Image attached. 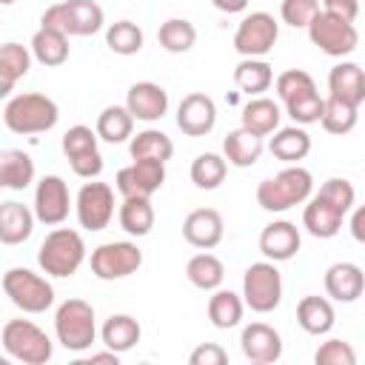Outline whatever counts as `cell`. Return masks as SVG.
<instances>
[{"label": "cell", "mask_w": 365, "mask_h": 365, "mask_svg": "<svg viewBox=\"0 0 365 365\" xmlns=\"http://www.w3.org/2000/svg\"><path fill=\"white\" fill-rule=\"evenodd\" d=\"M34 60L46 68H57L68 60V34L63 31H54V29H37L31 34V43H29Z\"/></svg>", "instance_id": "f546056e"}, {"label": "cell", "mask_w": 365, "mask_h": 365, "mask_svg": "<svg viewBox=\"0 0 365 365\" xmlns=\"http://www.w3.org/2000/svg\"><path fill=\"white\" fill-rule=\"evenodd\" d=\"M279 117H282L279 106L271 97H262L259 94V97H251L242 106L240 125L248 128V131H254V134H259V137H268V134H274L279 128Z\"/></svg>", "instance_id": "484cf974"}, {"label": "cell", "mask_w": 365, "mask_h": 365, "mask_svg": "<svg viewBox=\"0 0 365 365\" xmlns=\"http://www.w3.org/2000/svg\"><path fill=\"white\" fill-rule=\"evenodd\" d=\"M265 137L248 131V128H231L222 140V157L228 160V165H237V168H251L257 165V160L262 157L265 151Z\"/></svg>", "instance_id": "44dd1931"}, {"label": "cell", "mask_w": 365, "mask_h": 365, "mask_svg": "<svg viewBox=\"0 0 365 365\" xmlns=\"http://www.w3.org/2000/svg\"><path fill=\"white\" fill-rule=\"evenodd\" d=\"M63 3L68 11V34L71 37H88L103 29L106 14H103L100 3H94V0H63Z\"/></svg>", "instance_id": "8d00e7d4"}, {"label": "cell", "mask_w": 365, "mask_h": 365, "mask_svg": "<svg viewBox=\"0 0 365 365\" xmlns=\"http://www.w3.org/2000/svg\"><path fill=\"white\" fill-rule=\"evenodd\" d=\"M228 351L217 342H202L188 354V365H225Z\"/></svg>", "instance_id": "c3c4849f"}, {"label": "cell", "mask_w": 365, "mask_h": 365, "mask_svg": "<svg viewBox=\"0 0 365 365\" xmlns=\"http://www.w3.org/2000/svg\"><path fill=\"white\" fill-rule=\"evenodd\" d=\"M120 228L131 237H145L154 228V205L151 197H123L117 211Z\"/></svg>", "instance_id": "d6a6232c"}, {"label": "cell", "mask_w": 365, "mask_h": 365, "mask_svg": "<svg viewBox=\"0 0 365 365\" xmlns=\"http://www.w3.org/2000/svg\"><path fill=\"white\" fill-rule=\"evenodd\" d=\"M140 265H143V251L137 248V242H128V240L103 242L91 251V274L103 282L125 279L137 274Z\"/></svg>", "instance_id": "9c48e42d"}, {"label": "cell", "mask_w": 365, "mask_h": 365, "mask_svg": "<svg viewBox=\"0 0 365 365\" xmlns=\"http://www.w3.org/2000/svg\"><path fill=\"white\" fill-rule=\"evenodd\" d=\"M3 291L23 314H43L54 305L51 282L31 268H9L3 274Z\"/></svg>", "instance_id": "52a82bcc"}, {"label": "cell", "mask_w": 365, "mask_h": 365, "mask_svg": "<svg viewBox=\"0 0 365 365\" xmlns=\"http://www.w3.org/2000/svg\"><path fill=\"white\" fill-rule=\"evenodd\" d=\"M314 362L317 365H356V351H354V345L348 339L334 336V339H325L317 348Z\"/></svg>", "instance_id": "f6af8a7d"}, {"label": "cell", "mask_w": 365, "mask_h": 365, "mask_svg": "<svg viewBox=\"0 0 365 365\" xmlns=\"http://www.w3.org/2000/svg\"><path fill=\"white\" fill-rule=\"evenodd\" d=\"M228 174V160L222 154H214V151H205V154H197L194 163H191V182L200 188V191H214L222 185Z\"/></svg>", "instance_id": "f35d334b"}, {"label": "cell", "mask_w": 365, "mask_h": 365, "mask_svg": "<svg viewBox=\"0 0 365 365\" xmlns=\"http://www.w3.org/2000/svg\"><path fill=\"white\" fill-rule=\"evenodd\" d=\"M279 37V23L268 11H251L234 31V48L240 57H265Z\"/></svg>", "instance_id": "30bf717a"}, {"label": "cell", "mask_w": 365, "mask_h": 365, "mask_svg": "<svg viewBox=\"0 0 365 365\" xmlns=\"http://www.w3.org/2000/svg\"><path fill=\"white\" fill-rule=\"evenodd\" d=\"M57 120H60L57 103L40 91L14 94L3 106V123L14 134H43V131H51Z\"/></svg>", "instance_id": "7a4b0ae2"}, {"label": "cell", "mask_w": 365, "mask_h": 365, "mask_svg": "<svg viewBox=\"0 0 365 365\" xmlns=\"http://www.w3.org/2000/svg\"><path fill=\"white\" fill-rule=\"evenodd\" d=\"M128 154H131V160H160V163H168L171 154H174V143H171V137L165 131L145 128V131H137L128 140Z\"/></svg>", "instance_id": "d590c367"}, {"label": "cell", "mask_w": 365, "mask_h": 365, "mask_svg": "<svg viewBox=\"0 0 365 365\" xmlns=\"http://www.w3.org/2000/svg\"><path fill=\"white\" fill-rule=\"evenodd\" d=\"M342 220H345V211L336 202H331L328 197H322L319 191L311 194L308 202H305V208H302V228L311 237H317V240L336 237L339 228H342Z\"/></svg>", "instance_id": "2e32d148"}, {"label": "cell", "mask_w": 365, "mask_h": 365, "mask_svg": "<svg viewBox=\"0 0 365 365\" xmlns=\"http://www.w3.org/2000/svg\"><path fill=\"white\" fill-rule=\"evenodd\" d=\"M0 3H3V6H11V3H17V0H0Z\"/></svg>", "instance_id": "11a10c76"}, {"label": "cell", "mask_w": 365, "mask_h": 365, "mask_svg": "<svg viewBox=\"0 0 365 365\" xmlns=\"http://www.w3.org/2000/svg\"><path fill=\"white\" fill-rule=\"evenodd\" d=\"M54 336L71 354L88 351L97 339V317L91 302L77 297L60 302V308L54 311Z\"/></svg>", "instance_id": "277c9868"}, {"label": "cell", "mask_w": 365, "mask_h": 365, "mask_svg": "<svg viewBox=\"0 0 365 365\" xmlns=\"http://www.w3.org/2000/svg\"><path fill=\"white\" fill-rule=\"evenodd\" d=\"M74 214H77L80 228H86V231L108 228V222L114 217V188L100 180L83 182V188L77 191V200H74Z\"/></svg>", "instance_id": "8fae6325"}, {"label": "cell", "mask_w": 365, "mask_h": 365, "mask_svg": "<svg viewBox=\"0 0 365 365\" xmlns=\"http://www.w3.org/2000/svg\"><path fill=\"white\" fill-rule=\"evenodd\" d=\"M317 14H319V0H282L279 3V17L291 29H308Z\"/></svg>", "instance_id": "bcb514c9"}, {"label": "cell", "mask_w": 365, "mask_h": 365, "mask_svg": "<svg viewBox=\"0 0 365 365\" xmlns=\"http://www.w3.org/2000/svg\"><path fill=\"white\" fill-rule=\"evenodd\" d=\"M97 143H100L97 128H88V125H71V128L63 134V143H60V145H63V154L71 160V157L97 151Z\"/></svg>", "instance_id": "ee69618b"}, {"label": "cell", "mask_w": 365, "mask_h": 365, "mask_svg": "<svg viewBox=\"0 0 365 365\" xmlns=\"http://www.w3.org/2000/svg\"><path fill=\"white\" fill-rule=\"evenodd\" d=\"M125 108L134 114V120H143V123L163 120L168 111V91L160 83L140 80L125 91Z\"/></svg>", "instance_id": "d6986e66"}, {"label": "cell", "mask_w": 365, "mask_h": 365, "mask_svg": "<svg viewBox=\"0 0 365 365\" xmlns=\"http://www.w3.org/2000/svg\"><path fill=\"white\" fill-rule=\"evenodd\" d=\"M248 3L251 0H211V6L217 11H222V14H240V11L248 9Z\"/></svg>", "instance_id": "f5cc1de1"}, {"label": "cell", "mask_w": 365, "mask_h": 365, "mask_svg": "<svg viewBox=\"0 0 365 365\" xmlns=\"http://www.w3.org/2000/svg\"><path fill=\"white\" fill-rule=\"evenodd\" d=\"M86 262V240L74 228H54L37 248V265L48 277H71Z\"/></svg>", "instance_id": "3957f363"}, {"label": "cell", "mask_w": 365, "mask_h": 365, "mask_svg": "<svg viewBox=\"0 0 365 365\" xmlns=\"http://www.w3.org/2000/svg\"><path fill=\"white\" fill-rule=\"evenodd\" d=\"M217 125V103L205 91H191L177 106V128L185 137H205Z\"/></svg>", "instance_id": "5bb4252c"}, {"label": "cell", "mask_w": 365, "mask_h": 365, "mask_svg": "<svg viewBox=\"0 0 365 365\" xmlns=\"http://www.w3.org/2000/svg\"><path fill=\"white\" fill-rule=\"evenodd\" d=\"M34 182V160L23 148L0 151V185L9 191H23Z\"/></svg>", "instance_id": "4316f807"}, {"label": "cell", "mask_w": 365, "mask_h": 365, "mask_svg": "<svg viewBox=\"0 0 365 365\" xmlns=\"http://www.w3.org/2000/svg\"><path fill=\"white\" fill-rule=\"evenodd\" d=\"M322 11H331L345 20H356L359 14V0H322Z\"/></svg>", "instance_id": "f907efd6"}, {"label": "cell", "mask_w": 365, "mask_h": 365, "mask_svg": "<svg viewBox=\"0 0 365 365\" xmlns=\"http://www.w3.org/2000/svg\"><path fill=\"white\" fill-rule=\"evenodd\" d=\"M40 26L68 34V11H66V3H51V6L40 14ZM68 37H71V34H68Z\"/></svg>", "instance_id": "681fc988"}, {"label": "cell", "mask_w": 365, "mask_h": 365, "mask_svg": "<svg viewBox=\"0 0 365 365\" xmlns=\"http://www.w3.org/2000/svg\"><path fill=\"white\" fill-rule=\"evenodd\" d=\"M242 356L254 365H271L282 356V336L268 322H251L240 334Z\"/></svg>", "instance_id": "9a60e30c"}, {"label": "cell", "mask_w": 365, "mask_h": 365, "mask_svg": "<svg viewBox=\"0 0 365 365\" xmlns=\"http://www.w3.org/2000/svg\"><path fill=\"white\" fill-rule=\"evenodd\" d=\"M356 111H359V106H354V103H348V100H339V97L328 94V97H325V108H322V120H319V125H322L328 134L342 137V134H348V131L356 128V120H359Z\"/></svg>", "instance_id": "74e56055"}, {"label": "cell", "mask_w": 365, "mask_h": 365, "mask_svg": "<svg viewBox=\"0 0 365 365\" xmlns=\"http://www.w3.org/2000/svg\"><path fill=\"white\" fill-rule=\"evenodd\" d=\"M3 351L23 365H46L54 356V342L31 319H9L0 334Z\"/></svg>", "instance_id": "5b68a950"}, {"label": "cell", "mask_w": 365, "mask_h": 365, "mask_svg": "<svg viewBox=\"0 0 365 365\" xmlns=\"http://www.w3.org/2000/svg\"><path fill=\"white\" fill-rule=\"evenodd\" d=\"M314 194V177L308 168H302L299 163L285 165L279 174L265 177L257 185V205L268 214H282L294 205L308 202V197Z\"/></svg>", "instance_id": "6da1fadb"}, {"label": "cell", "mask_w": 365, "mask_h": 365, "mask_svg": "<svg viewBox=\"0 0 365 365\" xmlns=\"http://www.w3.org/2000/svg\"><path fill=\"white\" fill-rule=\"evenodd\" d=\"M325 294L334 302H356L365 294V271L356 262H334L325 271Z\"/></svg>", "instance_id": "ffe728a7"}, {"label": "cell", "mask_w": 365, "mask_h": 365, "mask_svg": "<svg viewBox=\"0 0 365 365\" xmlns=\"http://www.w3.org/2000/svg\"><path fill=\"white\" fill-rule=\"evenodd\" d=\"M140 336H143V328H140V322L131 314H111L103 322V328H100L103 345L111 348V351H117V354L131 351L140 342Z\"/></svg>", "instance_id": "f1b7e54d"}, {"label": "cell", "mask_w": 365, "mask_h": 365, "mask_svg": "<svg viewBox=\"0 0 365 365\" xmlns=\"http://www.w3.org/2000/svg\"><path fill=\"white\" fill-rule=\"evenodd\" d=\"M242 299L254 314H271L282 302V274L277 262H251L242 274Z\"/></svg>", "instance_id": "8992f818"}, {"label": "cell", "mask_w": 365, "mask_h": 365, "mask_svg": "<svg viewBox=\"0 0 365 365\" xmlns=\"http://www.w3.org/2000/svg\"><path fill=\"white\" fill-rule=\"evenodd\" d=\"M245 299L242 294H234L231 288H217L211 291L208 297V319L214 328L220 331H228V328H237L242 314H245Z\"/></svg>", "instance_id": "83f0119b"}, {"label": "cell", "mask_w": 365, "mask_h": 365, "mask_svg": "<svg viewBox=\"0 0 365 365\" xmlns=\"http://www.w3.org/2000/svg\"><path fill=\"white\" fill-rule=\"evenodd\" d=\"M348 228H351V237H354L356 242H362V245H365V205H356V208L351 211Z\"/></svg>", "instance_id": "816d5d0a"}, {"label": "cell", "mask_w": 365, "mask_h": 365, "mask_svg": "<svg viewBox=\"0 0 365 365\" xmlns=\"http://www.w3.org/2000/svg\"><path fill=\"white\" fill-rule=\"evenodd\" d=\"M225 234V222L222 214L217 208H194L185 220H182V237L188 245L200 248V251H211L222 242Z\"/></svg>", "instance_id": "e0dca14e"}, {"label": "cell", "mask_w": 365, "mask_h": 365, "mask_svg": "<svg viewBox=\"0 0 365 365\" xmlns=\"http://www.w3.org/2000/svg\"><path fill=\"white\" fill-rule=\"evenodd\" d=\"M91 362H108V365H120V354L117 351H111V348H106V351H100V354H91L88 356V365Z\"/></svg>", "instance_id": "db71d44e"}, {"label": "cell", "mask_w": 365, "mask_h": 365, "mask_svg": "<svg viewBox=\"0 0 365 365\" xmlns=\"http://www.w3.org/2000/svg\"><path fill=\"white\" fill-rule=\"evenodd\" d=\"M34 222H37V214L23 205V202H14V200H6L0 205V242L3 245H20L31 237L34 231Z\"/></svg>", "instance_id": "7402d4cb"}, {"label": "cell", "mask_w": 365, "mask_h": 365, "mask_svg": "<svg viewBox=\"0 0 365 365\" xmlns=\"http://www.w3.org/2000/svg\"><path fill=\"white\" fill-rule=\"evenodd\" d=\"M185 277L194 288L200 291H217L222 288V279H225V265L220 257L208 254V251H200L194 254L188 262H185Z\"/></svg>", "instance_id": "836d02e7"}, {"label": "cell", "mask_w": 365, "mask_h": 365, "mask_svg": "<svg viewBox=\"0 0 365 365\" xmlns=\"http://www.w3.org/2000/svg\"><path fill=\"white\" fill-rule=\"evenodd\" d=\"M311 43L328 54V57H348L354 54V48L359 46V31L354 26V20H345V17H336L331 11H322L311 20V26L305 29Z\"/></svg>", "instance_id": "ba28073f"}, {"label": "cell", "mask_w": 365, "mask_h": 365, "mask_svg": "<svg viewBox=\"0 0 365 365\" xmlns=\"http://www.w3.org/2000/svg\"><path fill=\"white\" fill-rule=\"evenodd\" d=\"M302 245L299 228L291 220H274L259 231V251L271 262H288Z\"/></svg>", "instance_id": "ac0fdd59"}, {"label": "cell", "mask_w": 365, "mask_h": 365, "mask_svg": "<svg viewBox=\"0 0 365 365\" xmlns=\"http://www.w3.org/2000/svg\"><path fill=\"white\" fill-rule=\"evenodd\" d=\"M68 165H71V171L77 174V177H83V180H97L100 174H103V154L100 151H88V154H80V157H71L68 160Z\"/></svg>", "instance_id": "7dc6e473"}, {"label": "cell", "mask_w": 365, "mask_h": 365, "mask_svg": "<svg viewBox=\"0 0 365 365\" xmlns=\"http://www.w3.org/2000/svg\"><path fill=\"white\" fill-rule=\"evenodd\" d=\"M234 83H237V88H240L242 94L259 97L262 91L271 88L274 71H271V66H268L262 57H242V60L237 63V68H234Z\"/></svg>", "instance_id": "1f68e13d"}, {"label": "cell", "mask_w": 365, "mask_h": 365, "mask_svg": "<svg viewBox=\"0 0 365 365\" xmlns=\"http://www.w3.org/2000/svg\"><path fill=\"white\" fill-rule=\"evenodd\" d=\"M31 60H34L31 48H26L20 43H3L0 46V94H9L14 88V83L29 74Z\"/></svg>", "instance_id": "4dcf8cb0"}, {"label": "cell", "mask_w": 365, "mask_h": 365, "mask_svg": "<svg viewBox=\"0 0 365 365\" xmlns=\"http://www.w3.org/2000/svg\"><path fill=\"white\" fill-rule=\"evenodd\" d=\"M274 88H277V97H279L282 106H285V103H294V100H299V97L314 94V91H317V83H314V77H311L308 71H302V68H288V71H282V74L274 80Z\"/></svg>", "instance_id": "b9f144b4"}, {"label": "cell", "mask_w": 365, "mask_h": 365, "mask_svg": "<svg viewBox=\"0 0 365 365\" xmlns=\"http://www.w3.org/2000/svg\"><path fill=\"white\" fill-rule=\"evenodd\" d=\"M157 40H160V46H163L168 54H185V51H191L194 43H197V29H194V23L185 20V17H168V20L160 26Z\"/></svg>", "instance_id": "ab89813d"}, {"label": "cell", "mask_w": 365, "mask_h": 365, "mask_svg": "<svg viewBox=\"0 0 365 365\" xmlns=\"http://www.w3.org/2000/svg\"><path fill=\"white\" fill-rule=\"evenodd\" d=\"M297 322H299V328H302L305 334H311V336L328 334V331L334 328V322H336V314H334L331 299L317 297V294L302 297V299L297 302Z\"/></svg>", "instance_id": "d4e9b609"}, {"label": "cell", "mask_w": 365, "mask_h": 365, "mask_svg": "<svg viewBox=\"0 0 365 365\" xmlns=\"http://www.w3.org/2000/svg\"><path fill=\"white\" fill-rule=\"evenodd\" d=\"M97 134L100 140L117 145V143H125L134 137V114L125 108V106H106L100 114H97Z\"/></svg>", "instance_id": "e575fe53"}, {"label": "cell", "mask_w": 365, "mask_h": 365, "mask_svg": "<svg viewBox=\"0 0 365 365\" xmlns=\"http://www.w3.org/2000/svg\"><path fill=\"white\" fill-rule=\"evenodd\" d=\"M143 43H145V34L134 20H117L106 29V46L120 57L137 54L143 48Z\"/></svg>", "instance_id": "60d3db41"}, {"label": "cell", "mask_w": 365, "mask_h": 365, "mask_svg": "<svg viewBox=\"0 0 365 365\" xmlns=\"http://www.w3.org/2000/svg\"><path fill=\"white\" fill-rule=\"evenodd\" d=\"M165 182V163L160 160H131L114 177L120 197H154Z\"/></svg>", "instance_id": "7c38bea8"}, {"label": "cell", "mask_w": 365, "mask_h": 365, "mask_svg": "<svg viewBox=\"0 0 365 365\" xmlns=\"http://www.w3.org/2000/svg\"><path fill=\"white\" fill-rule=\"evenodd\" d=\"M328 94H334L339 100H348L354 106H362L365 103V71H362V66H356L351 60L336 63L328 71Z\"/></svg>", "instance_id": "603a6c76"}, {"label": "cell", "mask_w": 365, "mask_h": 365, "mask_svg": "<svg viewBox=\"0 0 365 365\" xmlns=\"http://www.w3.org/2000/svg\"><path fill=\"white\" fill-rule=\"evenodd\" d=\"M268 151L279 163L294 165V163H299V160L308 157V151H311V134L305 131V125H297V123L294 125H285V128H277L274 137L268 140Z\"/></svg>", "instance_id": "cb8c5ba5"}, {"label": "cell", "mask_w": 365, "mask_h": 365, "mask_svg": "<svg viewBox=\"0 0 365 365\" xmlns=\"http://www.w3.org/2000/svg\"><path fill=\"white\" fill-rule=\"evenodd\" d=\"M322 108H325V97H319V91L299 97L294 103H285V114L297 123V125H314L322 120Z\"/></svg>", "instance_id": "7bdbcfd3"}, {"label": "cell", "mask_w": 365, "mask_h": 365, "mask_svg": "<svg viewBox=\"0 0 365 365\" xmlns=\"http://www.w3.org/2000/svg\"><path fill=\"white\" fill-rule=\"evenodd\" d=\"M71 211V194L63 177L46 174L34 188V214L43 225H60Z\"/></svg>", "instance_id": "4fadbf2b"}]
</instances>
